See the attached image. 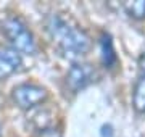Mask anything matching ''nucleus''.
Wrapping results in <instances>:
<instances>
[{"label": "nucleus", "mask_w": 145, "mask_h": 137, "mask_svg": "<svg viewBox=\"0 0 145 137\" xmlns=\"http://www.w3.org/2000/svg\"><path fill=\"white\" fill-rule=\"evenodd\" d=\"M93 79V69L90 65H72L66 76V84L72 92H79L81 89L87 87Z\"/></svg>", "instance_id": "nucleus-4"}, {"label": "nucleus", "mask_w": 145, "mask_h": 137, "mask_svg": "<svg viewBox=\"0 0 145 137\" xmlns=\"http://www.w3.org/2000/svg\"><path fill=\"white\" fill-rule=\"evenodd\" d=\"M100 48H102V60L106 68H113V65L116 63V53L113 48V42L111 37L108 34H103L100 39Z\"/></svg>", "instance_id": "nucleus-6"}, {"label": "nucleus", "mask_w": 145, "mask_h": 137, "mask_svg": "<svg viewBox=\"0 0 145 137\" xmlns=\"http://www.w3.org/2000/svg\"><path fill=\"white\" fill-rule=\"evenodd\" d=\"M124 10L127 15L135 20H144L145 18V0H135V2H124Z\"/></svg>", "instance_id": "nucleus-8"}, {"label": "nucleus", "mask_w": 145, "mask_h": 137, "mask_svg": "<svg viewBox=\"0 0 145 137\" xmlns=\"http://www.w3.org/2000/svg\"><path fill=\"white\" fill-rule=\"evenodd\" d=\"M111 136H113L111 126H103L102 127V137H111Z\"/></svg>", "instance_id": "nucleus-9"}, {"label": "nucleus", "mask_w": 145, "mask_h": 137, "mask_svg": "<svg viewBox=\"0 0 145 137\" xmlns=\"http://www.w3.org/2000/svg\"><path fill=\"white\" fill-rule=\"evenodd\" d=\"M140 66H142V69H145V53L142 55V58H140Z\"/></svg>", "instance_id": "nucleus-10"}, {"label": "nucleus", "mask_w": 145, "mask_h": 137, "mask_svg": "<svg viewBox=\"0 0 145 137\" xmlns=\"http://www.w3.org/2000/svg\"><path fill=\"white\" fill-rule=\"evenodd\" d=\"M13 102L23 110H29L47 99V90L37 84H20L11 92Z\"/></svg>", "instance_id": "nucleus-3"}, {"label": "nucleus", "mask_w": 145, "mask_h": 137, "mask_svg": "<svg viewBox=\"0 0 145 137\" xmlns=\"http://www.w3.org/2000/svg\"><path fill=\"white\" fill-rule=\"evenodd\" d=\"M132 103H134V108L139 111V113H144L145 111V76L140 78L137 85H135Z\"/></svg>", "instance_id": "nucleus-7"}, {"label": "nucleus", "mask_w": 145, "mask_h": 137, "mask_svg": "<svg viewBox=\"0 0 145 137\" xmlns=\"http://www.w3.org/2000/svg\"><path fill=\"white\" fill-rule=\"evenodd\" d=\"M0 29L16 52L27 53V55L36 52V42H34L32 32L27 29V26L20 18H16V16L5 18L0 23Z\"/></svg>", "instance_id": "nucleus-2"}, {"label": "nucleus", "mask_w": 145, "mask_h": 137, "mask_svg": "<svg viewBox=\"0 0 145 137\" xmlns=\"http://www.w3.org/2000/svg\"><path fill=\"white\" fill-rule=\"evenodd\" d=\"M0 132H2V131H0Z\"/></svg>", "instance_id": "nucleus-11"}, {"label": "nucleus", "mask_w": 145, "mask_h": 137, "mask_svg": "<svg viewBox=\"0 0 145 137\" xmlns=\"http://www.w3.org/2000/svg\"><path fill=\"white\" fill-rule=\"evenodd\" d=\"M21 63L23 58L15 48H0V81L10 78L15 71H18Z\"/></svg>", "instance_id": "nucleus-5"}, {"label": "nucleus", "mask_w": 145, "mask_h": 137, "mask_svg": "<svg viewBox=\"0 0 145 137\" xmlns=\"http://www.w3.org/2000/svg\"><path fill=\"white\" fill-rule=\"evenodd\" d=\"M47 29L66 58H79L90 48V39L84 31L68 24L61 16L52 15L47 21Z\"/></svg>", "instance_id": "nucleus-1"}]
</instances>
